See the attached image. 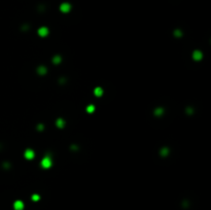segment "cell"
Wrapping results in <instances>:
<instances>
[{"instance_id": "277c9868", "label": "cell", "mask_w": 211, "mask_h": 210, "mask_svg": "<svg viewBox=\"0 0 211 210\" xmlns=\"http://www.w3.org/2000/svg\"><path fill=\"white\" fill-rule=\"evenodd\" d=\"M26 153H27L26 156L28 157V158H29V157H30V158H32V157H33V153H32V151H31V150H28Z\"/></svg>"}, {"instance_id": "3957f363", "label": "cell", "mask_w": 211, "mask_h": 210, "mask_svg": "<svg viewBox=\"0 0 211 210\" xmlns=\"http://www.w3.org/2000/svg\"><path fill=\"white\" fill-rule=\"evenodd\" d=\"M46 33H47V30L46 28H41L39 30V34H40V35H46Z\"/></svg>"}, {"instance_id": "7a4b0ae2", "label": "cell", "mask_w": 211, "mask_h": 210, "mask_svg": "<svg viewBox=\"0 0 211 210\" xmlns=\"http://www.w3.org/2000/svg\"><path fill=\"white\" fill-rule=\"evenodd\" d=\"M42 164H43V166L48 167V166L51 165V162H50V160H48V159H44V160L42 161Z\"/></svg>"}, {"instance_id": "6da1fadb", "label": "cell", "mask_w": 211, "mask_h": 210, "mask_svg": "<svg viewBox=\"0 0 211 210\" xmlns=\"http://www.w3.org/2000/svg\"><path fill=\"white\" fill-rule=\"evenodd\" d=\"M15 208H16L17 210L23 209V203H22V202H17L16 204H15Z\"/></svg>"}]
</instances>
